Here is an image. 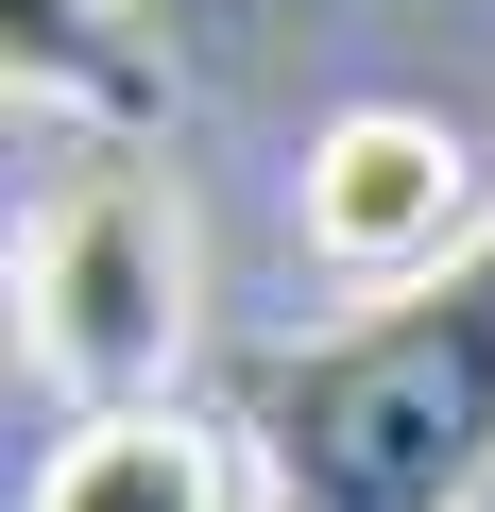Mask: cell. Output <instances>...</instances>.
Returning <instances> with one entry per match:
<instances>
[{"mask_svg": "<svg viewBox=\"0 0 495 512\" xmlns=\"http://www.w3.org/2000/svg\"><path fill=\"white\" fill-rule=\"evenodd\" d=\"M257 495L274 512H478L495 495V222L427 291H376L325 342L257 359Z\"/></svg>", "mask_w": 495, "mask_h": 512, "instance_id": "1", "label": "cell"}, {"mask_svg": "<svg viewBox=\"0 0 495 512\" xmlns=\"http://www.w3.org/2000/svg\"><path fill=\"white\" fill-rule=\"evenodd\" d=\"M239 461L257 444L188 427L171 393L154 410H69L52 461H35V512H239Z\"/></svg>", "mask_w": 495, "mask_h": 512, "instance_id": "4", "label": "cell"}, {"mask_svg": "<svg viewBox=\"0 0 495 512\" xmlns=\"http://www.w3.org/2000/svg\"><path fill=\"white\" fill-rule=\"evenodd\" d=\"M205 325V256H188V188L137 137H69L35 222H18V342L69 410H154L188 376Z\"/></svg>", "mask_w": 495, "mask_h": 512, "instance_id": "2", "label": "cell"}, {"mask_svg": "<svg viewBox=\"0 0 495 512\" xmlns=\"http://www.w3.org/2000/svg\"><path fill=\"white\" fill-rule=\"evenodd\" d=\"M495 188H478V137L427 120V103H342L308 137V256L342 291H427L444 256H478Z\"/></svg>", "mask_w": 495, "mask_h": 512, "instance_id": "3", "label": "cell"}, {"mask_svg": "<svg viewBox=\"0 0 495 512\" xmlns=\"http://www.w3.org/2000/svg\"><path fill=\"white\" fill-rule=\"evenodd\" d=\"M0 69H18L35 120H86V137H137L171 103V69L137 52L120 0H0Z\"/></svg>", "mask_w": 495, "mask_h": 512, "instance_id": "5", "label": "cell"}]
</instances>
